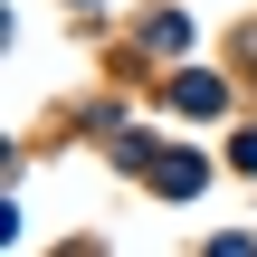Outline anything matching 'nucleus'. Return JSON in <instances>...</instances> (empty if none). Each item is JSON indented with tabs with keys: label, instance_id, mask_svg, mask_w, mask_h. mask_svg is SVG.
Wrapping results in <instances>:
<instances>
[{
	"label": "nucleus",
	"instance_id": "1",
	"mask_svg": "<svg viewBox=\"0 0 257 257\" xmlns=\"http://www.w3.org/2000/svg\"><path fill=\"white\" fill-rule=\"evenodd\" d=\"M172 105H181V114H219V76H181Z\"/></svg>",
	"mask_w": 257,
	"mask_h": 257
},
{
	"label": "nucleus",
	"instance_id": "2",
	"mask_svg": "<svg viewBox=\"0 0 257 257\" xmlns=\"http://www.w3.org/2000/svg\"><path fill=\"white\" fill-rule=\"evenodd\" d=\"M153 181H162V191H200V153H162Z\"/></svg>",
	"mask_w": 257,
	"mask_h": 257
}]
</instances>
